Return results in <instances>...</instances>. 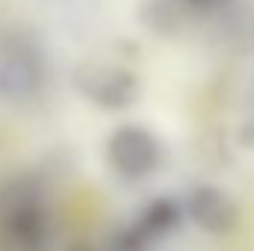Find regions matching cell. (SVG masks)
<instances>
[{
  "instance_id": "obj_1",
  "label": "cell",
  "mask_w": 254,
  "mask_h": 251,
  "mask_svg": "<svg viewBox=\"0 0 254 251\" xmlns=\"http://www.w3.org/2000/svg\"><path fill=\"white\" fill-rule=\"evenodd\" d=\"M57 237L45 187L30 175L0 184V251H51Z\"/></svg>"
},
{
  "instance_id": "obj_2",
  "label": "cell",
  "mask_w": 254,
  "mask_h": 251,
  "mask_svg": "<svg viewBox=\"0 0 254 251\" xmlns=\"http://www.w3.org/2000/svg\"><path fill=\"white\" fill-rule=\"evenodd\" d=\"M48 65L42 51L21 33H0V101L24 107L45 89Z\"/></svg>"
},
{
  "instance_id": "obj_3",
  "label": "cell",
  "mask_w": 254,
  "mask_h": 251,
  "mask_svg": "<svg viewBox=\"0 0 254 251\" xmlns=\"http://www.w3.org/2000/svg\"><path fill=\"white\" fill-rule=\"evenodd\" d=\"M104 157H107L110 172L119 181L139 184L160 172V166L166 160V148L154 130L142 125H122L107 136Z\"/></svg>"
},
{
  "instance_id": "obj_4",
  "label": "cell",
  "mask_w": 254,
  "mask_h": 251,
  "mask_svg": "<svg viewBox=\"0 0 254 251\" xmlns=\"http://www.w3.org/2000/svg\"><path fill=\"white\" fill-rule=\"evenodd\" d=\"M77 92L101 110H127L139 98V80L119 65L86 63L74 74Z\"/></svg>"
},
{
  "instance_id": "obj_5",
  "label": "cell",
  "mask_w": 254,
  "mask_h": 251,
  "mask_svg": "<svg viewBox=\"0 0 254 251\" xmlns=\"http://www.w3.org/2000/svg\"><path fill=\"white\" fill-rule=\"evenodd\" d=\"M184 213L192 225L204 234H213V237H225L237 228L240 222V210H237V201L225 192L222 187H213V184H198L192 187L184 198Z\"/></svg>"
},
{
  "instance_id": "obj_6",
  "label": "cell",
  "mask_w": 254,
  "mask_h": 251,
  "mask_svg": "<svg viewBox=\"0 0 254 251\" xmlns=\"http://www.w3.org/2000/svg\"><path fill=\"white\" fill-rule=\"evenodd\" d=\"M175 12H190V15H216L222 12L231 0H169Z\"/></svg>"
}]
</instances>
